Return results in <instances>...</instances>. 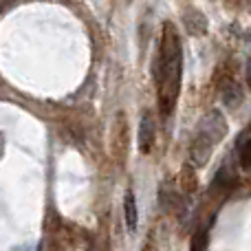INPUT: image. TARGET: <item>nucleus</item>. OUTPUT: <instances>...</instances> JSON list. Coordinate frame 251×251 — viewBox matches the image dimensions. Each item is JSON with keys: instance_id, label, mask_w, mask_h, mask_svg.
<instances>
[{"instance_id": "39448f33", "label": "nucleus", "mask_w": 251, "mask_h": 251, "mask_svg": "<svg viewBox=\"0 0 251 251\" xmlns=\"http://www.w3.org/2000/svg\"><path fill=\"white\" fill-rule=\"evenodd\" d=\"M124 216H126V227H128V231H137L139 209H137V199H134L132 190H128L124 196Z\"/></svg>"}, {"instance_id": "6e6552de", "label": "nucleus", "mask_w": 251, "mask_h": 251, "mask_svg": "<svg viewBox=\"0 0 251 251\" xmlns=\"http://www.w3.org/2000/svg\"><path fill=\"white\" fill-rule=\"evenodd\" d=\"M238 163H240L243 170H251V139H245V141L240 143Z\"/></svg>"}, {"instance_id": "9d476101", "label": "nucleus", "mask_w": 251, "mask_h": 251, "mask_svg": "<svg viewBox=\"0 0 251 251\" xmlns=\"http://www.w3.org/2000/svg\"><path fill=\"white\" fill-rule=\"evenodd\" d=\"M247 84H249V88H251V62H249V66H247Z\"/></svg>"}, {"instance_id": "f257e3e1", "label": "nucleus", "mask_w": 251, "mask_h": 251, "mask_svg": "<svg viewBox=\"0 0 251 251\" xmlns=\"http://www.w3.org/2000/svg\"><path fill=\"white\" fill-rule=\"evenodd\" d=\"M181 71H183V51H181V40L172 25L163 26V40H161V49L156 53L154 60V79L159 86L161 97V113L168 117L174 110L178 91H181Z\"/></svg>"}, {"instance_id": "20e7f679", "label": "nucleus", "mask_w": 251, "mask_h": 251, "mask_svg": "<svg viewBox=\"0 0 251 251\" xmlns=\"http://www.w3.org/2000/svg\"><path fill=\"white\" fill-rule=\"evenodd\" d=\"M152 146H154V119H152L150 113H146L141 124H139V150L143 154H148L152 150Z\"/></svg>"}, {"instance_id": "0eeeda50", "label": "nucleus", "mask_w": 251, "mask_h": 251, "mask_svg": "<svg viewBox=\"0 0 251 251\" xmlns=\"http://www.w3.org/2000/svg\"><path fill=\"white\" fill-rule=\"evenodd\" d=\"M223 104L227 108H236V106L243 104V91H240L236 84H227L225 91H223Z\"/></svg>"}, {"instance_id": "423d86ee", "label": "nucleus", "mask_w": 251, "mask_h": 251, "mask_svg": "<svg viewBox=\"0 0 251 251\" xmlns=\"http://www.w3.org/2000/svg\"><path fill=\"white\" fill-rule=\"evenodd\" d=\"M183 25H185L187 33L201 35L207 31V18L201 11H196V9H190V11H185V16H183Z\"/></svg>"}, {"instance_id": "f03ea898", "label": "nucleus", "mask_w": 251, "mask_h": 251, "mask_svg": "<svg viewBox=\"0 0 251 251\" xmlns=\"http://www.w3.org/2000/svg\"><path fill=\"white\" fill-rule=\"evenodd\" d=\"M199 134H203L205 139H209L214 146H216V143L225 137V134H227V124H225V119L221 117V113H218V110H212V113H209L207 117L201 122Z\"/></svg>"}, {"instance_id": "7ed1b4c3", "label": "nucleus", "mask_w": 251, "mask_h": 251, "mask_svg": "<svg viewBox=\"0 0 251 251\" xmlns=\"http://www.w3.org/2000/svg\"><path fill=\"white\" fill-rule=\"evenodd\" d=\"M212 148L214 143L209 141V139H205L203 134L196 132L194 141H192V148H190V159L194 165H205L209 161V156H212Z\"/></svg>"}, {"instance_id": "1a4fd4ad", "label": "nucleus", "mask_w": 251, "mask_h": 251, "mask_svg": "<svg viewBox=\"0 0 251 251\" xmlns=\"http://www.w3.org/2000/svg\"><path fill=\"white\" fill-rule=\"evenodd\" d=\"M183 187H185L187 192H194L196 190V174H194V170H192V165H185L183 168Z\"/></svg>"}]
</instances>
